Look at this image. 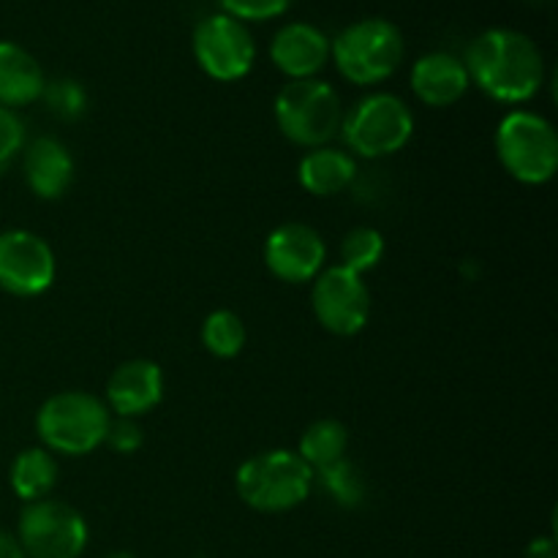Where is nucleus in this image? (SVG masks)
Instances as JSON below:
<instances>
[{
	"label": "nucleus",
	"instance_id": "f257e3e1",
	"mask_svg": "<svg viewBox=\"0 0 558 558\" xmlns=\"http://www.w3.org/2000/svg\"><path fill=\"white\" fill-rule=\"evenodd\" d=\"M469 80L505 104H521L537 96L545 80V60L537 44L510 27L480 33L463 60Z\"/></svg>",
	"mask_w": 558,
	"mask_h": 558
},
{
	"label": "nucleus",
	"instance_id": "f03ea898",
	"mask_svg": "<svg viewBox=\"0 0 558 558\" xmlns=\"http://www.w3.org/2000/svg\"><path fill=\"white\" fill-rule=\"evenodd\" d=\"M314 469L292 450H270L238 469V494L256 512H287L308 499Z\"/></svg>",
	"mask_w": 558,
	"mask_h": 558
},
{
	"label": "nucleus",
	"instance_id": "7ed1b4c3",
	"mask_svg": "<svg viewBox=\"0 0 558 558\" xmlns=\"http://www.w3.org/2000/svg\"><path fill=\"white\" fill-rule=\"evenodd\" d=\"M403 52H407V44H403L401 31L392 22L376 20V16L352 22L330 44L338 71L352 85H376V82L390 80L403 63Z\"/></svg>",
	"mask_w": 558,
	"mask_h": 558
},
{
	"label": "nucleus",
	"instance_id": "20e7f679",
	"mask_svg": "<svg viewBox=\"0 0 558 558\" xmlns=\"http://www.w3.org/2000/svg\"><path fill=\"white\" fill-rule=\"evenodd\" d=\"M109 409L101 398L82 390L58 392L38 409L36 430L49 452L87 456L104 445L109 428Z\"/></svg>",
	"mask_w": 558,
	"mask_h": 558
},
{
	"label": "nucleus",
	"instance_id": "39448f33",
	"mask_svg": "<svg viewBox=\"0 0 558 558\" xmlns=\"http://www.w3.org/2000/svg\"><path fill=\"white\" fill-rule=\"evenodd\" d=\"M276 123L292 145L325 147L341 131V98L327 82L292 80L276 96Z\"/></svg>",
	"mask_w": 558,
	"mask_h": 558
},
{
	"label": "nucleus",
	"instance_id": "423d86ee",
	"mask_svg": "<svg viewBox=\"0 0 558 558\" xmlns=\"http://www.w3.org/2000/svg\"><path fill=\"white\" fill-rule=\"evenodd\" d=\"M496 156L510 178L526 185L548 183L558 169L554 125L534 112H510L496 129Z\"/></svg>",
	"mask_w": 558,
	"mask_h": 558
},
{
	"label": "nucleus",
	"instance_id": "0eeeda50",
	"mask_svg": "<svg viewBox=\"0 0 558 558\" xmlns=\"http://www.w3.org/2000/svg\"><path fill=\"white\" fill-rule=\"evenodd\" d=\"M341 134L349 150L357 156L385 158L409 145L414 134V114L392 93H374L343 114Z\"/></svg>",
	"mask_w": 558,
	"mask_h": 558
},
{
	"label": "nucleus",
	"instance_id": "6e6552de",
	"mask_svg": "<svg viewBox=\"0 0 558 558\" xmlns=\"http://www.w3.org/2000/svg\"><path fill=\"white\" fill-rule=\"evenodd\" d=\"M16 543L31 558H80L87 545V523L80 510L47 496L22 510Z\"/></svg>",
	"mask_w": 558,
	"mask_h": 558
},
{
	"label": "nucleus",
	"instance_id": "1a4fd4ad",
	"mask_svg": "<svg viewBox=\"0 0 558 558\" xmlns=\"http://www.w3.org/2000/svg\"><path fill=\"white\" fill-rule=\"evenodd\" d=\"M194 54L199 69L218 82L243 80L256 60L248 27L229 14H210L196 25Z\"/></svg>",
	"mask_w": 558,
	"mask_h": 558
},
{
	"label": "nucleus",
	"instance_id": "9d476101",
	"mask_svg": "<svg viewBox=\"0 0 558 558\" xmlns=\"http://www.w3.org/2000/svg\"><path fill=\"white\" fill-rule=\"evenodd\" d=\"M311 305L325 327L332 336H357L371 316V294L368 287L357 272L336 265L327 267L325 272L314 278V292H311Z\"/></svg>",
	"mask_w": 558,
	"mask_h": 558
},
{
	"label": "nucleus",
	"instance_id": "9b49d317",
	"mask_svg": "<svg viewBox=\"0 0 558 558\" xmlns=\"http://www.w3.org/2000/svg\"><path fill=\"white\" fill-rule=\"evenodd\" d=\"M54 254L44 238L27 229L0 234V289L16 298H36L54 281Z\"/></svg>",
	"mask_w": 558,
	"mask_h": 558
},
{
	"label": "nucleus",
	"instance_id": "f8f14e48",
	"mask_svg": "<svg viewBox=\"0 0 558 558\" xmlns=\"http://www.w3.org/2000/svg\"><path fill=\"white\" fill-rule=\"evenodd\" d=\"M325 240L308 223H281L267 234L265 265L278 281H314L325 267Z\"/></svg>",
	"mask_w": 558,
	"mask_h": 558
},
{
	"label": "nucleus",
	"instance_id": "ddd939ff",
	"mask_svg": "<svg viewBox=\"0 0 558 558\" xmlns=\"http://www.w3.org/2000/svg\"><path fill=\"white\" fill-rule=\"evenodd\" d=\"M163 398V374L153 360H129L107 381V403L118 417L136 420L153 412Z\"/></svg>",
	"mask_w": 558,
	"mask_h": 558
},
{
	"label": "nucleus",
	"instance_id": "4468645a",
	"mask_svg": "<svg viewBox=\"0 0 558 558\" xmlns=\"http://www.w3.org/2000/svg\"><path fill=\"white\" fill-rule=\"evenodd\" d=\"M270 58L289 80H314L330 58V38L308 22H292L276 33Z\"/></svg>",
	"mask_w": 558,
	"mask_h": 558
},
{
	"label": "nucleus",
	"instance_id": "2eb2a0df",
	"mask_svg": "<svg viewBox=\"0 0 558 558\" xmlns=\"http://www.w3.org/2000/svg\"><path fill=\"white\" fill-rule=\"evenodd\" d=\"M472 80L461 58L450 52H430L414 63L412 69V90L428 107H452L461 101L469 90Z\"/></svg>",
	"mask_w": 558,
	"mask_h": 558
},
{
	"label": "nucleus",
	"instance_id": "dca6fc26",
	"mask_svg": "<svg viewBox=\"0 0 558 558\" xmlns=\"http://www.w3.org/2000/svg\"><path fill=\"white\" fill-rule=\"evenodd\" d=\"M27 189L41 199H60L74 183V158L63 142L38 136L25 150Z\"/></svg>",
	"mask_w": 558,
	"mask_h": 558
},
{
	"label": "nucleus",
	"instance_id": "f3484780",
	"mask_svg": "<svg viewBox=\"0 0 558 558\" xmlns=\"http://www.w3.org/2000/svg\"><path fill=\"white\" fill-rule=\"evenodd\" d=\"M44 71L27 49L14 41H0V107L16 109L44 96Z\"/></svg>",
	"mask_w": 558,
	"mask_h": 558
},
{
	"label": "nucleus",
	"instance_id": "a211bd4d",
	"mask_svg": "<svg viewBox=\"0 0 558 558\" xmlns=\"http://www.w3.org/2000/svg\"><path fill=\"white\" fill-rule=\"evenodd\" d=\"M357 174V163L341 147H316V150L305 153L303 161L298 167L300 185L314 196H336Z\"/></svg>",
	"mask_w": 558,
	"mask_h": 558
},
{
	"label": "nucleus",
	"instance_id": "6ab92c4d",
	"mask_svg": "<svg viewBox=\"0 0 558 558\" xmlns=\"http://www.w3.org/2000/svg\"><path fill=\"white\" fill-rule=\"evenodd\" d=\"M58 461L52 452L41 450V447H31V450L20 452L16 461L11 463V488L22 501H38L47 499L52 488L58 485Z\"/></svg>",
	"mask_w": 558,
	"mask_h": 558
},
{
	"label": "nucleus",
	"instance_id": "aec40b11",
	"mask_svg": "<svg viewBox=\"0 0 558 558\" xmlns=\"http://www.w3.org/2000/svg\"><path fill=\"white\" fill-rule=\"evenodd\" d=\"M347 425H341L338 420H316L314 425L305 428L303 439H300L298 456L303 458L316 474L322 472V469L332 466V463L343 461V458H347Z\"/></svg>",
	"mask_w": 558,
	"mask_h": 558
},
{
	"label": "nucleus",
	"instance_id": "412c9836",
	"mask_svg": "<svg viewBox=\"0 0 558 558\" xmlns=\"http://www.w3.org/2000/svg\"><path fill=\"white\" fill-rule=\"evenodd\" d=\"M245 332L243 319L234 311H213L202 325V343L210 354L221 360H232L243 352L245 347Z\"/></svg>",
	"mask_w": 558,
	"mask_h": 558
},
{
	"label": "nucleus",
	"instance_id": "4be33fe9",
	"mask_svg": "<svg viewBox=\"0 0 558 558\" xmlns=\"http://www.w3.org/2000/svg\"><path fill=\"white\" fill-rule=\"evenodd\" d=\"M381 256H385V238H381L379 229L357 227L343 238L341 267L357 272V276L374 270V267L381 262Z\"/></svg>",
	"mask_w": 558,
	"mask_h": 558
},
{
	"label": "nucleus",
	"instance_id": "5701e85b",
	"mask_svg": "<svg viewBox=\"0 0 558 558\" xmlns=\"http://www.w3.org/2000/svg\"><path fill=\"white\" fill-rule=\"evenodd\" d=\"M322 485H325L327 494L343 507H357L365 496V483H363V474L354 469V463H349L347 458L332 466L322 469L319 472Z\"/></svg>",
	"mask_w": 558,
	"mask_h": 558
},
{
	"label": "nucleus",
	"instance_id": "b1692460",
	"mask_svg": "<svg viewBox=\"0 0 558 558\" xmlns=\"http://www.w3.org/2000/svg\"><path fill=\"white\" fill-rule=\"evenodd\" d=\"M41 98H47L49 109H52V112L63 120L80 118V114L85 112V104H87L85 90H82V87L71 80H58V82H52V85H47L44 87Z\"/></svg>",
	"mask_w": 558,
	"mask_h": 558
},
{
	"label": "nucleus",
	"instance_id": "393cba45",
	"mask_svg": "<svg viewBox=\"0 0 558 558\" xmlns=\"http://www.w3.org/2000/svg\"><path fill=\"white\" fill-rule=\"evenodd\" d=\"M221 14L234 16L240 22H267L281 16L292 5V0H216Z\"/></svg>",
	"mask_w": 558,
	"mask_h": 558
},
{
	"label": "nucleus",
	"instance_id": "a878e982",
	"mask_svg": "<svg viewBox=\"0 0 558 558\" xmlns=\"http://www.w3.org/2000/svg\"><path fill=\"white\" fill-rule=\"evenodd\" d=\"M25 145V125L14 109L0 107V174L9 172L14 158Z\"/></svg>",
	"mask_w": 558,
	"mask_h": 558
},
{
	"label": "nucleus",
	"instance_id": "bb28decb",
	"mask_svg": "<svg viewBox=\"0 0 558 558\" xmlns=\"http://www.w3.org/2000/svg\"><path fill=\"white\" fill-rule=\"evenodd\" d=\"M104 441H107L114 452H120V456H131V452H136L142 447V430L134 420H109L107 439Z\"/></svg>",
	"mask_w": 558,
	"mask_h": 558
},
{
	"label": "nucleus",
	"instance_id": "cd10ccee",
	"mask_svg": "<svg viewBox=\"0 0 558 558\" xmlns=\"http://www.w3.org/2000/svg\"><path fill=\"white\" fill-rule=\"evenodd\" d=\"M526 558H556V543L554 537H539L529 545Z\"/></svg>",
	"mask_w": 558,
	"mask_h": 558
},
{
	"label": "nucleus",
	"instance_id": "c85d7f7f",
	"mask_svg": "<svg viewBox=\"0 0 558 558\" xmlns=\"http://www.w3.org/2000/svg\"><path fill=\"white\" fill-rule=\"evenodd\" d=\"M0 558H27L9 532H0Z\"/></svg>",
	"mask_w": 558,
	"mask_h": 558
},
{
	"label": "nucleus",
	"instance_id": "c756f323",
	"mask_svg": "<svg viewBox=\"0 0 558 558\" xmlns=\"http://www.w3.org/2000/svg\"><path fill=\"white\" fill-rule=\"evenodd\" d=\"M107 558H134L129 554V550H114V554H109Z\"/></svg>",
	"mask_w": 558,
	"mask_h": 558
}]
</instances>
